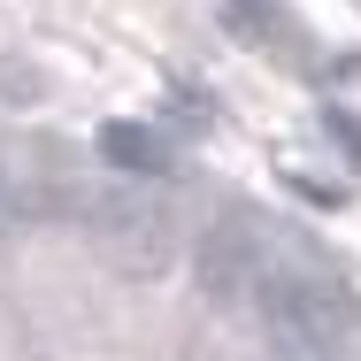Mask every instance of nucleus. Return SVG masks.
I'll use <instances>...</instances> for the list:
<instances>
[{
  "label": "nucleus",
  "mask_w": 361,
  "mask_h": 361,
  "mask_svg": "<svg viewBox=\"0 0 361 361\" xmlns=\"http://www.w3.org/2000/svg\"><path fill=\"white\" fill-rule=\"evenodd\" d=\"M254 307H262L269 338H277L292 361H331L354 338V292L338 285L331 269L300 262V254H277V269H269V285H262Z\"/></svg>",
  "instance_id": "obj_1"
},
{
  "label": "nucleus",
  "mask_w": 361,
  "mask_h": 361,
  "mask_svg": "<svg viewBox=\"0 0 361 361\" xmlns=\"http://www.w3.org/2000/svg\"><path fill=\"white\" fill-rule=\"evenodd\" d=\"M54 208L77 216L92 238H100V254H116V262L139 269V277L169 269V254H177V223H169V208H161L154 192H139V185H62Z\"/></svg>",
  "instance_id": "obj_2"
},
{
  "label": "nucleus",
  "mask_w": 361,
  "mask_h": 361,
  "mask_svg": "<svg viewBox=\"0 0 361 361\" xmlns=\"http://www.w3.org/2000/svg\"><path fill=\"white\" fill-rule=\"evenodd\" d=\"M269 269H277V246H269L254 223H216V231L200 238V285H208V300H223V307H254L262 285H269Z\"/></svg>",
  "instance_id": "obj_3"
},
{
  "label": "nucleus",
  "mask_w": 361,
  "mask_h": 361,
  "mask_svg": "<svg viewBox=\"0 0 361 361\" xmlns=\"http://www.w3.org/2000/svg\"><path fill=\"white\" fill-rule=\"evenodd\" d=\"M100 154H108V169H123V177H161V161H169L146 123H108V131H100Z\"/></svg>",
  "instance_id": "obj_4"
},
{
  "label": "nucleus",
  "mask_w": 361,
  "mask_h": 361,
  "mask_svg": "<svg viewBox=\"0 0 361 361\" xmlns=\"http://www.w3.org/2000/svg\"><path fill=\"white\" fill-rule=\"evenodd\" d=\"M39 208H47V200H39L31 185H16V177H8V161H0V238H8L23 216H39Z\"/></svg>",
  "instance_id": "obj_5"
},
{
  "label": "nucleus",
  "mask_w": 361,
  "mask_h": 361,
  "mask_svg": "<svg viewBox=\"0 0 361 361\" xmlns=\"http://www.w3.org/2000/svg\"><path fill=\"white\" fill-rule=\"evenodd\" d=\"M223 16H231L238 31H254V39H269V31H277V8H269V0H223Z\"/></svg>",
  "instance_id": "obj_6"
},
{
  "label": "nucleus",
  "mask_w": 361,
  "mask_h": 361,
  "mask_svg": "<svg viewBox=\"0 0 361 361\" xmlns=\"http://www.w3.org/2000/svg\"><path fill=\"white\" fill-rule=\"evenodd\" d=\"M323 131L346 146V154H354V169H361V123H354V116H346V108H331V116H323Z\"/></svg>",
  "instance_id": "obj_7"
}]
</instances>
